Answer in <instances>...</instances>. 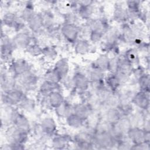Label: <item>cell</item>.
Masks as SVG:
<instances>
[{"label":"cell","instance_id":"20","mask_svg":"<svg viewBox=\"0 0 150 150\" xmlns=\"http://www.w3.org/2000/svg\"><path fill=\"white\" fill-rule=\"evenodd\" d=\"M122 117L118 108H105L104 117L102 118L111 125L116 123Z\"/></svg>","mask_w":150,"mask_h":150},{"label":"cell","instance_id":"23","mask_svg":"<svg viewBox=\"0 0 150 150\" xmlns=\"http://www.w3.org/2000/svg\"><path fill=\"white\" fill-rule=\"evenodd\" d=\"M122 57L134 67L139 65V53L136 47H131L125 50L122 55Z\"/></svg>","mask_w":150,"mask_h":150},{"label":"cell","instance_id":"11","mask_svg":"<svg viewBox=\"0 0 150 150\" xmlns=\"http://www.w3.org/2000/svg\"><path fill=\"white\" fill-rule=\"evenodd\" d=\"M131 103L139 110L148 111L149 108V91H138L134 93Z\"/></svg>","mask_w":150,"mask_h":150},{"label":"cell","instance_id":"16","mask_svg":"<svg viewBox=\"0 0 150 150\" xmlns=\"http://www.w3.org/2000/svg\"><path fill=\"white\" fill-rule=\"evenodd\" d=\"M72 142V137L67 134H56L52 137V145L55 149L66 148Z\"/></svg>","mask_w":150,"mask_h":150},{"label":"cell","instance_id":"28","mask_svg":"<svg viewBox=\"0 0 150 150\" xmlns=\"http://www.w3.org/2000/svg\"><path fill=\"white\" fill-rule=\"evenodd\" d=\"M110 58L108 55L105 54H101L96 60L93 61L91 66L104 72L108 71Z\"/></svg>","mask_w":150,"mask_h":150},{"label":"cell","instance_id":"3","mask_svg":"<svg viewBox=\"0 0 150 150\" xmlns=\"http://www.w3.org/2000/svg\"><path fill=\"white\" fill-rule=\"evenodd\" d=\"M18 87L26 91H32L38 87L39 77L33 70L16 78Z\"/></svg>","mask_w":150,"mask_h":150},{"label":"cell","instance_id":"8","mask_svg":"<svg viewBox=\"0 0 150 150\" xmlns=\"http://www.w3.org/2000/svg\"><path fill=\"white\" fill-rule=\"evenodd\" d=\"M12 41L15 49L25 50L33 42L32 33L27 27L22 30L16 32L12 38Z\"/></svg>","mask_w":150,"mask_h":150},{"label":"cell","instance_id":"25","mask_svg":"<svg viewBox=\"0 0 150 150\" xmlns=\"http://www.w3.org/2000/svg\"><path fill=\"white\" fill-rule=\"evenodd\" d=\"M19 18V15L17 13L11 11H6L2 18V25L13 29Z\"/></svg>","mask_w":150,"mask_h":150},{"label":"cell","instance_id":"21","mask_svg":"<svg viewBox=\"0 0 150 150\" xmlns=\"http://www.w3.org/2000/svg\"><path fill=\"white\" fill-rule=\"evenodd\" d=\"M53 68L57 71L63 79L69 75L70 71V64L69 60L66 57H62L59 59L56 62Z\"/></svg>","mask_w":150,"mask_h":150},{"label":"cell","instance_id":"4","mask_svg":"<svg viewBox=\"0 0 150 150\" xmlns=\"http://www.w3.org/2000/svg\"><path fill=\"white\" fill-rule=\"evenodd\" d=\"M32 67L30 63L26 59L18 58L12 60L9 63L8 70L15 78L30 71Z\"/></svg>","mask_w":150,"mask_h":150},{"label":"cell","instance_id":"22","mask_svg":"<svg viewBox=\"0 0 150 150\" xmlns=\"http://www.w3.org/2000/svg\"><path fill=\"white\" fill-rule=\"evenodd\" d=\"M54 111L58 117L66 119L69 115L73 112V104L70 101L64 100L60 106L54 109Z\"/></svg>","mask_w":150,"mask_h":150},{"label":"cell","instance_id":"31","mask_svg":"<svg viewBox=\"0 0 150 150\" xmlns=\"http://www.w3.org/2000/svg\"><path fill=\"white\" fill-rule=\"evenodd\" d=\"M149 75L146 71L142 74L137 79V84L139 90L143 91H149Z\"/></svg>","mask_w":150,"mask_h":150},{"label":"cell","instance_id":"13","mask_svg":"<svg viewBox=\"0 0 150 150\" xmlns=\"http://www.w3.org/2000/svg\"><path fill=\"white\" fill-rule=\"evenodd\" d=\"M27 27L32 34L39 35L45 31L43 23L40 12H36L26 22Z\"/></svg>","mask_w":150,"mask_h":150},{"label":"cell","instance_id":"12","mask_svg":"<svg viewBox=\"0 0 150 150\" xmlns=\"http://www.w3.org/2000/svg\"><path fill=\"white\" fill-rule=\"evenodd\" d=\"M40 129L47 137H52L56 134L57 124L52 117H45L38 124Z\"/></svg>","mask_w":150,"mask_h":150},{"label":"cell","instance_id":"35","mask_svg":"<svg viewBox=\"0 0 150 150\" xmlns=\"http://www.w3.org/2000/svg\"><path fill=\"white\" fill-rule=\"evenodd\" d=\"M88 37L90 43L93 44H97L103 41L104 38V33L96 30H91L89 33Z\"/></svg>","mask_w":150,"mask_h":150},{"label":"cell","instance_id":"6","mask_svg":"<svg viewBox=\"0 0 150 150\" xmlns=\"http://www.w3.org/2000/svg\"><path fill=\"white\" fill-rule=\"evenodd\" d=\"M127 136L133 145L143 142L149 143V131H145L140 127H131L128 131Z\"/></svg>","mask_w":150,"mask_h":150},{"label":"cell","instance_id":"32","mask_svg":"<svg viewBox=\"0 0 150 150\" xmlns=\"http://www.w3.org/2000/svg\"><path fill=\"white\" fill-rule=\"evenodd\" d=\"M43 78L45 80L54 83H60L62 79L60 74L53 67L49 69L46 71Z\"/></svg>","mask_w":150,"mask_h":150},{"label":"cell","instance_id":"27","mask_svg":"<svg viewBox=\"0 0 150 150\" xmlns=\"http://www.w3.org/2000/svg\"><path fill=\"white\" fill-rule=\"evenodd\" d=\"M47 99L49 105L53 109L60 106L65 100L61 90H57L51 93L47 97Z\"/></svg>","mask_w":150,"mask_h":150},{"label":"cell","instance_id":"9","mask_svg":"<svg viewBox=\"0 0 150 150\" xmlns=\"http://www.w3.org/2000/svg\"><path fill=\"white\" fill-rule=\"evenodd\" d=\"M94 2L91 1H77V7L75 11L79 19L87 21L93 18L94 13Z\"/></svg>","mask_w":150,"mask_h":150},{"label":"cell","instance_id":"29","mask_svg":"<svg viewBox=\"0 0 150 150\" xmlns=\"http://www.w3.org/2000/svg\"><path fill=\"white\" fill-rule=\"evenodd\" d=\"M105 72L102 70L91 66L87 75L89 79L90 83H99L104 81V78L105 76Z\"/></svg>","mask_w":150,"mask_h":150},{"label":"cell","instance_id":"34","mask_svg":"<svg viewBox=\"0 0 150 150\" xmlns=\"http://www.w3.org/2000/svg\"><path fill=\"white\" fill-rule=\"evenodd\" d=\"M42 50L43 47H42L38 43L33 41L25 49V51L29 56L35 57L42 56Z\"/></svg>","mask_w":150,"mask_h":150},{"label":"cell","instance_id":"7","mask_svg":"<svg viewBox=\"0 0 150 150\" xmlns=\"http://www.w3.org/2000/svg\"><path fill=\"white\" fill-rule=\"evenodd\" d=\"M60 33L66 42L74 44L80 36V26L76 24L64 23L60 28Z\"/></svg>","mask_w":150,"mask_h":150},{"label":"cell","instance_id":"14","mask_svg":"<svg viewBox=\"0 0 150 150\" xmlns=\"http://www.w3.org/2000/svg\"><path fill=\"white\" fill-rule=\"evenodd\" d=\"M12 125L22 129L25 130L29 132L31 129V125L29 119L24 114L19 112L16 109H15L13 114Z\"/></svg>","mask_w":150,"mask_h":150},{"label":"cell","instance_id":"10","mask_svg":"<svg viewBox=\"0 0 150 150\" xmlns=\"http://www.w3.org/2000/svg\"><path fill=\"white\" fill-rule=\"evenodd\" d=\"M74 90L79 94L86 92L90 89V81L87 75L81 71L76 72L72 76Z\"/></svg>","mask_w":150,"mask_h":150},{"label":"cell","instance_id":"30","mask_svg":"<svg viewBox=\"0 0 150 150\" xmlns=\"http://www.w3.org/2000/svg\"><path fill=\"white\" fill-rule=\"evenodd\" d=\"M35 105L36 102L35 100L26 94L18 107L23 112H31L35 110Z\"/></svg>","mask_w":150,"mask_h":150},{"label":"cell","instance_id":"26","mask_svg":"<svg viewBox=\"0 0 150 150\" xmlns=\"http://www.w3.org/2000/svg\"><path fill=\"white\" fill-rule=\"evenodd\" d=\"M67 125L71 128L80 129L84 127L86 121L74 112L69 115L66 119Z\"/></svg>","mask_w":150,"mask_h":150},{"label":"cell","instance_id":"19","mask_svg":"<svg viewBox=\"0 0 150 150\" xmlns=\"http://www.w3.org/2000/svg\"><path fill=\"white\" fill-rule=\"evenodd\" d=\"M93 112L94 111L86 103L81 101L80 103L73 104V112L85 121Z\"/></svg>","mask_w":150,"mask_h":150},{"label":"cell","instance_id":"17","mask_svg":"<svg viewBox=\"0 0 150 150\" xmlns=\"http://www.w3.org/2000/svg\"><path fill=\"white\" fill-rule=\"evenodd\" d=\"M61 88L60 83H54L43 80L39 86V94L40 97H47L51 93L57 90H61Z\"/></svg>","mask_w":150,"mask_h":150},{"label":"cell","instance_id":"1","mask_svg":"<svg viewBox=\"0 0 150 150\" xmlns=\"http://www.w3.org/2000/svg\"><path fill=\"white\" fill-rule=\"evenodd\" d=\"M29 134V132L11 125L6 129L5 135L8 144L25 145L28 140Z\"/></svg>","mask_w":150,"mask_h":150},{"label":"cell","instance_id":"24","mask_svg":"<svg viewBox=\"0 0 150 150\" xmlns=\"http://www.w3.org/2000/svg\"><path fill=\"white\" fill-rule=\"evenodd\" d=\"M74 45L75 53L80 55L88 53L91 49V43L86 39H79L74 43Z\"/></svg>","mask_w":150,"mask_h":150},{"label":"cell","instance_id":"18","mask_svg":"<svg viewBox=\"0 0 150 150\" xmlns=\"http://www.w3.org/2000/svg\"><path fill=\"white\" fill-rule=\"evenodd\" d=\"M104 83L114 93H117L122 84L121 80L115 73L110 72L105 76Z\"/></svg>","mask_w":150,"mask_h":150},{"label":"cell","instance_id":"15","mask_svg":"<svg viewBox=\"0 0 150 150\" xmlns=\"http://www.w3.org/2000/svg\"><path fill=\"white\" fill-rule=\"evenodd\" d=\"M112 16L115 22L121 25L128 23L129 21L128 10L125 5L119 4L118 2L117 5L114 7Z\"/></svg>","mask_w":150,"mask_h":150},{"label":"cell","instance_id":"5","mask_svg":"<svg viewBox=\"0 0 150 150\" xmlns=\"http://www.w3.org/2000/svg\"><path fill=\"white\" fill-rule=\"evenodd\" d=\"M15 49H16L13 45L12 39L5 34L1 33V58L2 62L4 61L5 63H9L12 60V56Z\"/></svg>","mask_w":150,"mask_h":150},{"label":"cell","instance_id":"2","mask_svg":"<svg viewBox=\"0 0 150 150\" xmlns=\"http://www.w3.org/2000/svg\"><path fill=\"white\" fill-rule=\"evenodd\" d=\"M25 95V92L17 87L9 91H2L1 102L4 106L12 107L18 106Z\"/></svg>","mask_w":150,"mask_h":150},{"label":"cell","instance_id":"33","mask_svg":"<svg viewBox=\"0 0 150 150\" xmlns=\"http://www.w3.org/2000/svg\"><path fill=\"white\" fill-rule=\"evenodd\" d=\"M57 50L56 48L52 45H46L43 47L42 56L47 60L53 61L57 58Z\"/></svg>","mask_w":150,"mask_h":150}]
</instances>
